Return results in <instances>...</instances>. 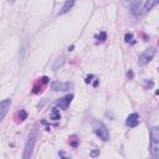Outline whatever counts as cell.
Segmentation results:
<instances>
[{"label": "cell", "instance_id": "52a82bcc", "mask_svg": "<svg viewBox=\"0 0 159 159\" xmlns=\"http://www.w3.org/2000/svg\"><path fill=\"white\" fill-rule=\"evenodd\" d=\"M48 82H50V80H48L47 76H43V77L39 78V81H37V82L35 83V86L32 87V93H35V94L40 93V92L42 91V88H43Z\"/></svg>", "mask_w": 159, "mask_h": 159}, {"label": "cell", "instance_id": "9c48e42d", "mask_svg": "<svg viewBox=\"0 0 159 159\" xmlns=\"http://www.w3.org/2000/svg\"><path fill=\"white\" fill-rule=\"evenodd\" d=\"M72 99H73V94H67V96L60 98V99L56 102V104H57L61 109H67L68 106H70V103L72 102Z\"/></svg>", "mask_w": 159, "mask_h": 159}, {"label": "cell", "instance_id": "603a6c76", "mask_svg": "<svg viewBox=\"0 0 159 159\" xmlns=\"http://www.w3.org/2000/svg\"><path fill=\"white\" fill-rule=\"evenodd\" d=\"M97 84H98V80H97V78H96V81H94V82H93V86H94V87H96V86H97Z\"/></svg>", "mask_w": 159, "mask_h": 159}, {"label": "cell", "instance_id": "7a4b0ae2", "mask_svg": "<svg viewBox=\"0 0 159 159\" xmlns=\"http://www.w3.org/2000/svg\"><path fill=\"white\" fill-rule=\"evenodd\" d=\"M36 139H37V128L34 127L31 129V132L29 133V137H27V140H26V144H25V150H24V154H22L24 159L31 158L32 152H34V147H35V143H36Z\"/></svg>", "mask_w": 159, "mask_h": 159}, {"label": "cell", "instance_id": "e0dca14e", "mask_svg": "<svg viewBox=\"0 0 159 159\" xmlns=\"http://www.w3.org/2000/svg\"><path fill=\"white\" fill-rule=\"evenodd\" d=\"M124 41H125L127 43H134L135 41L133 40V34H132V32L125 34V36H124Z\"/></svg>", "mask_w": 159, "mask_h": 159}, {"label": "cell", "instance_id": "5bb4252c", "mask_svg": "<svg viewBox=\"0 0 159 159\" xmlns=\"http://www.w3.org/2000/svg\"><path fill=\"white\" fill-rule=\"evenodd\" d=\"M60 111L57 109V108H53L52 109V113H51V119H53V120H58L60 119Z\"/></svg>", "mask_w": 159, "mask_h": 159}, {"label": "cell", "instance_id": "ffe728a7", "mask_svg": "<svg viewBox=\"0 0 159 159\" xmlns=\"http://www.w3.org/2000/svg\"><path fill=\"white\" fill-rule=\"evenodd\" d=\"M77 145H78V142H77V140H75V142H71V147H73V148H77Z\"/></svg>", "mask_w": 159, "mask_h": 159}, {"label": "cell", "instance_id": "ac0fdd59", "mask_svg": "<svg viewBox=\"0 0 159 159\" xmlns=\"http://www.w3.org/2000/svg\"><path fill=\"white\" fill-rule=\"evenodd\" d=\"M127 76H128V78H129V80H132L134 75H133V72H132V71H128V73H127Z\"/></svg>", "mask_w": 159, "mask_h": 159}, {"label": "cell", "instance_id": "ba28073f", "mask_svg": "<svg viewBox=\"0 0 159 159\" xmlns=\"http://www.w3.org/2000/svg\"><path fill=\"white\" fill-rule=\"evenodd\" d=\"M139 122H140L139 114L138 113H130L125 119V125L129 127V128H134L139 124Z\"/></svg>", "mask_w": 159, "mask_h": 159}, {"label": "cell", "instance_id": "4fadbf2b", "mask_svg": "<svg viewBox=\"0 0 159 159\" xmlns=\"http://www.w3.org/2000/svg\"><path fill=\"white\" fill-rule=\"evenodd\" d=\"M65 63V57L63 56H61V57H58V58H56V61H55V63L52 65V68L56 71V70H58V67H61L62 65Z\"/></svg>", "mask_w": 159, "mask_h": 159}, {"label": "cell", "instance_id": "6da1fadb", "mask_svg": "<svg viewBox=\"0 0 159 159\" xmlns=\"http://www.w3.org/2000/svg\"><path fill=\"white\" fill-rule=\"evenodd\" d=\"M150 155L153 159L159 158V128H150Z\"/></svg>", "mask_w": 159, "mask_h": 159}, {"label": "cell", "instance_id": "30bf717a", "mask_svg": "<svg viewBox=\"0 0 159 159\" xmlns=\"http://www.w3.org/2000/svg\"><path fill=\"white\" fill-rule=\"evenodd\" d=\"M75 2H76V0H66L65 2H63V5H62V7H61V11H60V15H63V14H67L72 7H73V5H75Z\"/></svg>", "mask_w": 159, "mask_h": 159}, {"label": "cell", "instance_id": "5b68a950", "mask_svg": "<svg viewBox=\"0 0 159 159\" xmlns=\"http://www.w3.org/2000/svg\"><path fill=\"white\" fill-rule=\"evenodd\" d=\"M73 83L72 82H60V81H53L51 82V88L56 92L58 91H70L73 88Z\"/></svg>", "mask_w": 159, "mask_h": 159}, {"label": "cell", "instance_id": "8fae6325", "mask_svg": "<svg viewBox=\"0 0 159 159\" xmlns=\"http://www.w3.org/2000/svg\"><path fill=\"white\" fill-rule=\"evenodd\" d=\"M129 6H130V12H132L134 16H137V15L140 14V1H139V0L132 1V2L129 4Z\"/></svg>", "mask_w": 159, "mask_h": 159}, {"label": "cell", "instance_id": "8992f818", "mask_svg": "<svg viewBox=\"0 0 159 159\" xmlns=\"http://www.w3.org/2000/svg\"><path fill=\"white\" fill-rule=\"evenodd\" d=\"M10 104H11V99L10 98H5L0 102V123L2 122V119L5 118V116L9 112V108H10Z\"/></svg>", "mask_w": 159, "mask_h": 159}, {"label": "cell", "instance_id": "7402d4cb", "mask_svg": "<svg viewBox=\"0 0 159 159\" xmlns=\"http://www.w3.org/2000/svg\"><path fill=\"white\" fill-rule=\"evenodd\" d=\"M132 1H134V0H123V2H124V4H130Z\"/></svg>", "mask_w": 159, "mask_h": 159}, {"label": "cell", "instance_id": "7c38bea8", "mask_svg": "<svg viewBox=\"0 0 159 159\" xmlns=\"http://www.w3.org/2000/svg\"><path fill=\"white\" fill-rule=\"evenodd\" d=\"M159 0H147L144 4V11H150L154 6H157Z\"/></svg>", "mask_w": 159, "mask_h": 159}, {"label": "cell", "instance_id": "3957f363", "mask_svg": "<svg viewBox=\"0 0 159 159\" xmlns=\"http://www.w3.org/2000/svg\"><path fill=\"white\" fill-rule=\"evenodd\" d=\"M93 132H94V134H96L99 139H102L103 142L109 140V132H108L107 125H106L103 122L96 120V122L93 123Z\"/></svg>", "mask_w": 159, "mask_h": 159}, {"label": "cell", "instance_id": "cb8c5ba5", "mask_svg": "<svg viewBox=\"0 0 159 159\" xmlns=\"http://www.w3.org/2000/svg\"><path fill=\"white\" fill-rule=\"evenodd\" d=\"M72 50H73V45H72V46H70V47H68V51H72Z\"/></svg>", "mask_w": 159, "mask_h": 159}, {"label": "cell", "instance_id": "d6986e66", "mask_svg": "<svg viewBox=\"0 0 159 159\" xmlns=\"http://www.w3.org/2000/svg\"><path fill=\"white\" fill-rule=\"evenodd\" d=\"M91 78H93V76H92V75H89V76H87V78H86V83H89V82L92 81Z\"/></svg>", "mask_w": 159, "mask_h": 159}, {"label": "cell", "instance_id": "2e32d148", "mask_svg": "<svg viewBox=\"0 0 159 159\" xmlns=\"http://www.w3.org/2000/svg\"><path fill=\"white\" fill-rule=\"evenodd\" d=\"M106 39H107V34H106L104 31H101V32L97 35V41H98V42H103V41H106Z\"/></svg>", "mask_w": 159, "mask_h": 159}, {"label": "cell", "instance_id": "9a60e30c", "mask_svg": "<svg viewBox=\"0 0 159 159\" xmlns=\"http://www.w3.org/2000/svg\"><path fill=\"white\" fill-rule=\"evenodd\" d=\"M17 117H19V120H20V122H24V120L27 118V113H26L24 109H20V112L17 113Z\"/></svg>", "mask_w": 159, "mask_h": 159}, {"label": "cell", "instance_id": "277c9868", "mask_svg": "<svg viewBox=\"0 0 159 159\" xmlns=\"http://www.w3.org/2000/svg\"><path fill=\"white\" fill-rule=\"evenodd\" d=\"M154 56H155V48L149 47V48L144 50V51L139 55V57H138V65H139V66H144V65L149 63V62L153 60Z\"/></svg>", "mask_w": 159, "mask_h": 159}, {"label": "cell", "instance_id": "44dd1931", "mask_svg": "<svg viewBox=\"0 0 159 159\" xmlns=\"http://www.w3.org/2000/svg\"><path fill=\"white\" fill-rule=\"evenodd\" d=\"M99 154V150H93L92 153H91V157H96V155H98Z\"/></svg>", "mask_w": 159, "mask_h": 159}]
</instances>
